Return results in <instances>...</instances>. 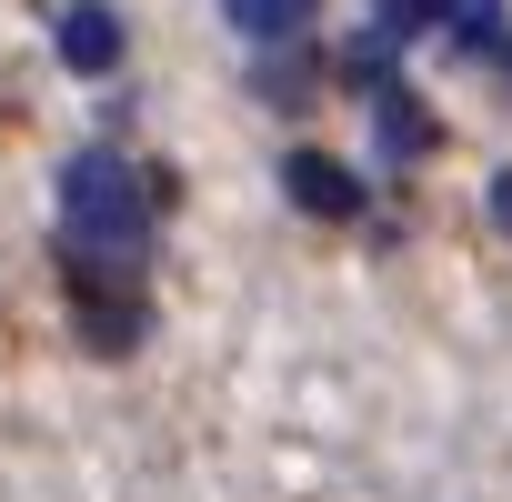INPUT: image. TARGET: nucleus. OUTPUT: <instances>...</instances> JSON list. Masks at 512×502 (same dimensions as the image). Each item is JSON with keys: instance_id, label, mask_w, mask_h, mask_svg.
Instances as JSON below:
<instances>
[{"instance_id": "8", "label": "nucleus", "mask_w": 512, "mask_h": 502, "mask_svg": "<svg viewBox=\"0 0 512 502\" xmlns=\"http://www.w3.org/2000/svg\"><path fill=\"white\" fill-rule=\"evenodd\" d=\"M392 41H422V31H442L452 21V0H382V11H372Z\"/></svg>"}, {"instance_id": "5", "label": "nucleus", "mask_w": 512, "mask_h": 502, "mask_svg": "<svg viewBox=\"0 0 512 502\" xmlns=\"http://www.w3.org/2000/svg\"><path fill=\"white\" fill-rule=\"evenodd\" d=\"M372 111H382V151H392V161H412V151L432 141V121L412 111V91H392V81H382V91H372Z\"/></svg>"}, {"instance_id": "9", "label": "nucleus", "mask_w": 512, "mask_h": 502, "mask_svg": "<svg viewBox=\"0 0 512 502\" xmlns=\"http://www.w3.org/2000/svg\"><path fill=\"white\" fill-rule=\"evenodd\" d=\"M492 231H512V171H492Z\"/></svg>"}, {"instance_id": "4", "label": "nucleus", "mask_w": 512, "mask_h": 502, "mask_svg": "<svg viewBox=\"0 0 512 502\" xmlns=\"http://www.w3.org/2000/svg\"><path fill=\"white\" fill-rule=\"evenodd\" d=\"M141 322H151L141 292H81V342H91V352H131Z\"/></svg>"}, {"instance_id": "6", "label": "nucleus", "mask_w": 512, "mask_h": 502, "mask_svg": "<svg viewBox=\"0 0 512 502\" xmlns=\"http://www.w3.org/2000/svg\"><path fill=\"white\" fill-rule=\"evenodd\" d=\"M231 21H241L251 41H302V21H312V0H231Z\"/></svg>"}, {"instance_id": "7", "label": "nucleus", "mask_w": 512, "mask_h": 502, "mask_svg": "<svg viewBox=\"0 0 512 502\" xmlns=\"http://www.w3.org/2000/svg\"><path fill=\"white\" fill-rule=\"evenodd\" d=\"M342 81H352V91H382V81H392V31H362V41L342 51Z\"/></svg>"}, {"instance_id": "2", "label": "nucleus", "mask_w": 512, "mask_h": 502, "mask_svg": "<svg viewBox=\"0 0 512 502\" xmlns=\"http://www.w3.org/2000/svg\"><path fill=\"white\" fill-rule=\"evenodd\" d=\"M282 191H292L312 221H352V211H362V181H352L332 151H292V161H282Z\"/></svg>"}, {"instance_id": "1", "label": "nucleus", "mask_w": 512, "mask_h": 502, "mask_svg": "<svg viewBox=\"0 0 512 502\" xmlns=\"http://www.w3.org/2000/svg\"><path fill=\"white\" fill-rule=\"evenodd\" d=\"M61 251H121V262H141L151 251V181L111 151L61 161Z\"/></svg>"}, {"instance_id": "3", "label": "nucleus", "mask_w": 512, "mask_h": 502, "mask_svg": "<svg viewBox=\"0 0 512 502\" xmlns=\"http://www.w3.org/2000/svg\"><path fill=\"white\" fill-rule=\"evenodd\" d=\"M61 61H71L81 81L121 71V11H101V0H81V11H61Z\"/></svg>"}]
</instances>
